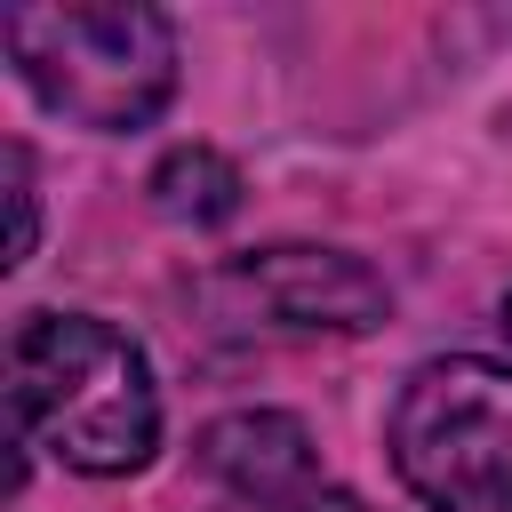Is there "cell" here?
Returning <instances> with one entry per match:
<instances>
[{"label": "cell", "mask_w": 512, "mask_h": 512, "mask_svg": "<svg viewBox=\"0 0 512 512\" xmlns=\"http://www.w3.org/2000/svg\"><path fill=\"white\" fill-rule=\"evenodd\" d=\"M8 416L72 472H136L160 448V384L136 336L96 312H24L8 336Z\"/></svg>", "instance_id": "cell-1"}, {"label": "cell", "mask_w": 512, "mask_h": 512, "mask_svg": "<svg viewBox=\"0 0 512 512\" xmlns=\"http://www.w3.org/2000/svg\"><path fill=\"white\" fill-rule=\"evenodd\" d=\"M0 48L56 120L96 136L144 128L176 96V24L160 8H8Z\"/></svg>", "instance_id": "cell-2"}, {"label": "cell", "mask_w": 512, "mask_h": 512, "mask_svg": "<svg viewBox=\"0 0 512 512\" xmlns=\"http://www.w3.org/2000/svg\"><path fill=\"white\" fill-rule=\"evenodd\" d=\"M392 464L432 512H512V368L480 352L424 360L392 400Z\"/></svg>", "instance_id": "cell-3"}, {"label": "cell", "mask_w": 512, "mask_h": 512, "mask_svg": "<svg viewBox=\"0 0 512 512\" xmlns=\"http://www.w3.org/2000/svg\"><path fill=\"white\" fill-rule=\"evenodd\" d=\"M208 304H224V320L264 336H368L392 312V288L344 248L280 240L208 272Z\"/></svg>", "instance_id": "cell-4"}, {"label": "cell", "mask_w": 512, "mask_h": 512, "mask_svg": "<svg viewBox=\"0 0 512 512\" xmlns=\"http://www.w3.org/2000/svg\"><path fill=\"white\" fill-rule=\"evenodd\" d=\"M200 472L224 488V496H272V488H296V480H320V456H312V432L280 408H232L200 432Z\"/></svg>", "instance_id": "cell-5"}, {"label": "cell", "mask_w": 512, "mask_h": 512, "mask_svg": "<svg viewBox=\"0 0 512 512\" xmlns=\"http://www.w3.org/2000/svg\"><path fill=\"white\" fill-rule=\"evenodd\" d=\"M240 168L216 152V144H176L160 168H152V208L176 216V224H224L240 208Z\"/></svg>", "instance_id": "cell-6"}, {"label": "cell", "mask_w": 512, "mask_h": 512, "mask_svg": "<svg viewBox=\"0 0 512 512\" xmlns=\"http://www.w3.org/2000/svg\"><path fill=\"white\" fill-rule=\"evenodd\" d=\"M216 512H376V504H360L352 488H336L320 472V480H296V488H272V496H224Z\"/></svg>", "instance_id": "cell-7"}, {"label": "cell", "mask_w": 512, "mask_h": 512, "mask_svg": "<svg viewBox=\"0 0 512 512\" xmlns=\"http://www.w3.org/2000/svg\"><path fill=\"white\" fill-rule=\"evenodd\" d=\"M0 160H8V208H16L8 264H24V256H32V240H40V184H32V152H24V144H8Z\"/></svg>", "instance_id": "cell-8"}, {"label": "cell", "mask_w": 512, "mask_h": 512, "mask_svg": "<svg viewBox=\"0 0 512 512\" xmlns=\"http://www.w3.org/2000/svg\"><path fill=\"white\" fill-rule=\"evenodd\" d=\"M504 328H512V296H504Z\"/></svg>", "instance_id": "cell-9"}]
</instances>
